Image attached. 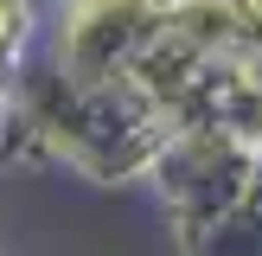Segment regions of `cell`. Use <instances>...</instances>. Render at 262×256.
<instances>
[{"label":"cell","mask_w":262,"mask_h":256,"mask_svg":"<svg viewBox=\"0 0 262 256\" xmlns=\"http://www.w3.org/2000/svg\"><path fill=\"white\" fill-rule=\"evenodd\" d=\"M250 13H262V0H250Z\"/></svg>","instance_id":"1"}]
</instances>
